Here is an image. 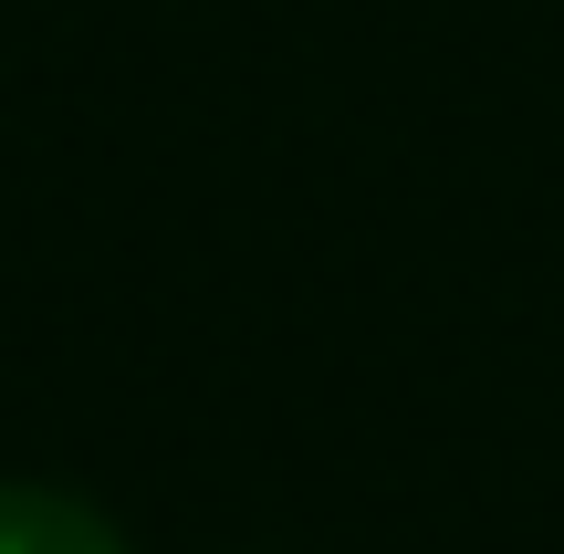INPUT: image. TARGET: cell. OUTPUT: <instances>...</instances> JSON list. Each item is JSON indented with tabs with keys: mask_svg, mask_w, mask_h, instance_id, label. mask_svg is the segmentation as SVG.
<instances>
[{
	"mask_svg": "<svg viewBox=\"0 0 564 554\" xmlns=\"http://www.w3.org/2000/svg\"><path fill=\"white\" fill-rule=\"evenodd\" d=\"M0 554H126L116 523L84 513L74 492H42V481H0Z\"/></svg>",
	"mask_w": 564,
	"mask_h": 554,
	"instance_id": "cell-1",
	"label": "cell"
}]
</instances>
